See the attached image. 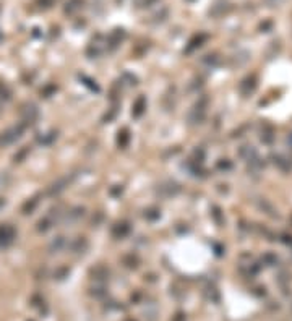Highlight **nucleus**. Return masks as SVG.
I'll use <instances>...</instances> for the list:
<instances>
[{
	"instance_id": "1",
	"label": "nucleus",
	"mask_w": 292,
	"mask_h": 321,
	"mask_svg": "<svg viewBox=\"0 0 292 321\" xmlns=\"http://www.w3.org/2000/svg\"><path fill=\"white\" fill-rule=\"evenodd\" d=\"M23 131H25V125L20 123V125H13V127L7 128L5 131L0 133V146H9L13 145L17 140L21 138Z\"/></svg>"
},
{
	"instance_id": "2",
	"label": "nucleus",
	"mask_w": 292,
	"mask_h": 321,
	"mask_svg": "<svg viewBox=\"0 0 292 321\" xmlns=\"http://www.w3.org/2000/svg\"><path fill=\"white\" fill-rule=\"evenodd\" d=\"M15 239V229L9 224H0V250L9 247Z\"/></svg>"
},
{
	"instance_id": "3",
	"label": "nucleus",
	"mask_w": 292,
	"mask_h": 321,
	"mask_svg": "<svg viewBox=\"0 0 292 321\" xmlns=\"http://www.w3.org/2000/svg\"><path fill=\"white\" fill-rule=\"evenodd\" d=\"M81 9H83V0H70L65 7V13L73 15L76 12H80Z\"/></svg>"
},
{
	"instance_id": "4",
	"label": "nucleus",
	"mask_w": 292,
	"mask_h": 321,
	"mask_svg": "<svg viewBox=\"0 0 292 321\" xmlns=\"http://www.w3.org/2000/svg\"><path fill=\"white\" fill-rule=\"evenodd\" d=\"M128 131L127 130H124V131H122V133H119V145L120 146H125L127 145V142H128Z\"/></svg>"
},
{
	"instance_id": "5",
	"label": "nucleus",
	"mask_w": 292,
	"mask_h": 321,
	"mask_svg": "<svg viewBox=\"0 0 292 321\" xmlns=\"http://www.w3.org/2000/svg\"><path fill=\"white\" fill-rule=\"evenodd\" d=\"M143 106H144V99L140 98V99L136 101V106H135V115H140L143 112V109H141Z\"/></svg>"
},
{
	"instance_id": "6",
	"label": "nucleus",
	"mask_w": 292,
	"mask_h": 321,
	"mask_svg": "<svg viewBox=\"0 0 292 321\" xmlns=\"http://www.w3.org/2000/svg\"><path fill=\"white\" fill-rule=\"evenodd\" d=\"M273 2H278V0H273Z\"/></svg>"
}]
</instances>
